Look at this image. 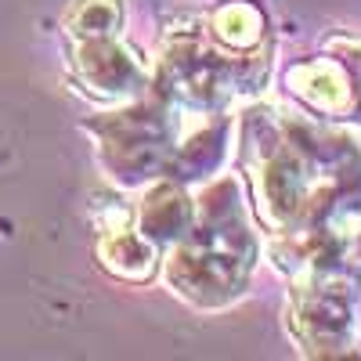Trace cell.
<instances>
[{"instance_id": "6da1fadb", "label": "cell", "mask_w": 361, "mask_h": 361, "mask_svg": "<svg viewBox=\"0 0 361 361\" xmlns=\"http://www.w3.org/2000/svg\"><path fill=\"white\" fill-rule=\"evenodd\" d=\"M257 25H260V18H257V11L246 8V4H231V8H224V11L217 15V33H221L228 44H238V47H246V44L257 40Z\"/></svg>"}]
</instances>
